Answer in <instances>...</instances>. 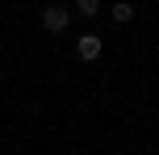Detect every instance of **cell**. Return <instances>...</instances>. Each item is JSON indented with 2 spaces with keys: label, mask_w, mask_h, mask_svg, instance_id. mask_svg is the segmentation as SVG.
<instances>
[{
  "label": "cell",
  "mask_w": 159,
  "mask_h": 155,
  "mask_svg": "<svg viewBox=\"0 0 159 155\" xmlns=\"http://www.w3.org/2000/svg\"><path fill=\"white\" fill-rule=\"evenodd\" d=\"M42 30H46V34H63L67 30V8L63 4H50L46 13H42Z\"/></svg>",
  "instance_id": "6da1fadb"
},
{
  "label": "cell",
  "mask_w": 159,
  "mask_h": 155,
  "mask_svg": "<svg viewBox=\"0 0 159 155\" xmlns=\"http://www.w3.org/2000/svg\"><path fill=\"white\" fill-rule=\"evenodd\" d=\"M75 55L84 59V63H92V59H101V38H96V34H84V38L75 42Z\"/></svg>",
  "instance_id": "7a4b0ae2"
},
{
  "label": "cell",
  "mask_w": 159,
  "mask_h": 155,
  "mask_svg": "<svg viewBox=\"0 0 159 155\" xmlns=\"http://www.w3.org/2000/svg\"><path fill=\"white\" fill-rule=\"evenodd\" d=\"M113 21H134V4H130V0H117V4H113Z\"/></svg>",
  "instance_id": "3957f363"
},
{
  "label": "cell",
  "mask_w": 159,
  "mask_h": 155,
  "mask_svg": "<svg viewBox=\"0 0 159 155\" xmlns=\"http://www.w3.org/2000/svg\"><path fill=\"white\" fill-rule=\"evenodd\" d=\"M75 8L84 17H96V13H101V0H75Z\"/></svg>",
  "instance_id": "277c9868"
}]
</instances>
